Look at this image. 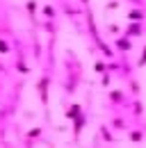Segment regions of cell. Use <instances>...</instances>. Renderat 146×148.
Segmentation results:
<instances>
[{
    "label": "cell",
    "instance_id": "1",
    "mask_svg": "<svg viewBox=\"0 0 146 148\" xmlns=\"http://www.w3.org/2000/svg\"><path fill=\"white\" fill-rule=\"evenodd\" d=\"M119 48H121V50H128V48H130V43H128L126 39H121V41H119Z\"/></svg>",
    "mask_w": 146,
    "mask_h": 148
}]
</instances>
